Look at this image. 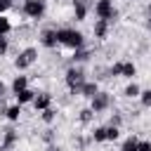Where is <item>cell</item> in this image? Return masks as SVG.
<instances>
[{
	"label": "cell",
	"mask_w": 151,
	"mask_h": 151,
	"mask_svg": "<svg viewBox=\"0 0 151 151\" xmlns=\"http://www.w3.org/2000/svg\"><path fill=\"white\" fill-rule=\"evenodd\" d=\"M57 40H59V45H64V47H68V50H73V52L85 47V35H83V31L71 28V26L57 28Z\"/></svg>",
	"instance_id": "1"
},
{
	"label": "cell",
	"mask_w": 151,
	"mask_h": 151,
	"mask_svg": "<svg viewBox=\"0 0 151 151\" xmlns=\"http://www.w3.org/2000/svg\"><path fill=\"white\" fill-rule=\"evenodd\" d=\"M85 80H87V78H85V71H83V66H76V64H71V66L66 68V73H64V83H66V87H68V92H71V94H78Z\"/></svg>",
	"instance_id": "2"
},
{
	"label": "cell",
	"mask_w": 151,
	"mask_h": 151,
	"mask_svg": "<svg viewBox=\"0 0 151 151\" xmlns=\"http://www.w3.org/2000/svg\"><path fill=\"white\" fill-rule=\"evenodd\" d=\"M92 9H94V17L97 19H106L109 24H113L118 19V9H116L113 0H97L92 5Z\"/></svg>",
	"instance_id": "3"
},
{
	"label": "cell",
	"mask_w": 151,
	"mask_h": 151,
	"mask_svg": "<svg viewBox=\"0 0 151 151\" xmlns=\"http://www.w3.org/2000/svg\"><path fill=\"white\" fill-rule=\"evenodd\" d=\"M21 12H24L28 19L40 21V19L45 17V12H47V0H24Z\"/></svg>",
	"instance_id": "4"
},
{
	"label": "cell",
	"mask_w": 151,
	"mask_h": 151,
	"mask_svg": "<svg viewBox=\"0 0 151 151\" xmlns=\"http://www.w3.org/2000/svg\"><path fill=\"white\" fill-rule=\"evenodd\" d=\"M111 106V94L106 92V90H99L92 99H90V111L97 116V113H104L106 109Z\"/></svg>",
	"instance_id": "5"
},
{
	"label": "cell",
	"mask_w": 151,
	"mask_h": 151,
	"mask_svg": "<svg viewBox=\"0 0 151 151\" xmlns=\"http://www.w3.org/2000/svg\"><path fill=\"white\" fill-rule=\"evenodd\" d=\"M38 42H40L45 50H54V47L59 45V40H57V28H42L40 35H38Z\"/></svg>",
	"instance_id": "6"
},
{
	"label": "cell",
	"mask_w": 151,
	"mask_h": 151,
	"mask_svg": "<svg viewBox=\"0 0 151 151\" xmlns=\"http://www.w3.org/2000/svg\"><path fill=\"white\" fill-rule=\"evenodd\" d=\"M52 106V92L42 90V92H35V99H33V109L35 111H45Z\"/></svg>",
	"instance_id": "7"
},
{
	"label": "cell",
	"mask_w": 151,
	"mask_h": 151,
	"mask_svg": "<svg viewBox=\"0 0 151 151\" xmlns=\"http://www.w3.org/2000/svg\"><path fill=\"white\" fill-rule=\"evenodd\" d=\"M109 28H111V24H109L106 19H94L92 33H94V38H97V40H106V35H109Z\"/></svg>",
	"instance_id": "8"
},
{
	"label": "cell",
	"mask_w": 151,
	"mask_h": 151,
	"mask_svg": "<svg viewBox=\"0 0 151 151\" xmlns=\"http://www.w3.org/2000/svg\"><path fill=\"white\" fill-rule=\"evenodd\" d=\"M17 130L14 127H7V130H2V142H0V146L5 149V151H9V149H14V144H17Z\"/></svg>",
	"instance_id": "9"
},
{
	"label": "cell",
	"mask_w": 151,
	"mask_h": 151,
	"mask_svg": "<svg viewBox=\"0 0 151 151\" xmlns=\"http://www.w3.org/2000/svg\"><path fill=\"white\" fill-rule=\"evenodd\" d=\"M33 99H35V90H33V87H26V90H21V92H17V94H14V101H17L19 106L33 104Z\"/></svg>",
	"instance_id": "10"
},
{
	"label": "cell",
	"mask_w": 151,
	"mask_h": 151,
	"mask_svg": "<svg viewBox=\"0 0 151 151\" xmlns=\"http://www.w3.org/2000/svg\"><path fill=\"white\" fill-rule=\"evenodd\" d=\"M87 9H90L87 0H73V19H76V21H85Z\"/></svg>",
	"instance_id": "11"
},
{
	"label": "cell",
	"mask_w": 151,
	"mask_h": 151,
	"mask_svg": "<svg viewBox=\"0 0 151 151\" xmlns=\"http://www.w3.org/2000/svg\"><path fill=\"white\" fill-rule=\"evenodd\" d=\"M26 87H31V85H28V76H24V73H17V76L12 78V85H9L12 94H17V92H21V90H26Z\"/></svg>",
	"instance_id": "12"
},
{
	"label": "cell",
	"mask_w": 151,
	"mask_h": 151,
	"mask_svg": "<svg viewBox=\"0 0 151 151\" xmlns=\"http://www.w3.org/2000/svg\"><path fill=\"white\" fill-rule=\"evenodd\" d=\"M97 92H99V83H97V80H85L78 94H80V97H85V99H92Z\"/></svg>",
	"instance_id": "13"
},
{
	"label": "cell",
	"mask_w": 151,
	"mask_h": 151,
	"mask_svg": "<svg viewBox=\"0 0 151 151\" xmlns=\"http://www.w3.org/2000/svg\"><path fill=\"white\" fill-rule=\"evenodd\" d=\"M21 109H24V106H19L17 101L9 104V106L5 109V118H7L9 123H19V118H21Z\"/></svg>",
	"instance_id": "14"
},
{
	"label": "cell",
	"mask_w": 151,
	"mask_h": 151,
	"mask_svg": "<svg viewBox=\"0 0 151 151\" xmlns=\"http://www.w3.org/2000/svg\"><path fill=\"white\" fill-rule=\"evenodd\" d=\"M134 76H137V66H134V61H120V78L132 80Z\"/></svg>",
	"instance_id": "15"
},
{
	"label": "cell",
	"mask_w": 151,
	"mask_h": 151,
	"mask_svg": "<svg viewBox=\"0 0 151 151\" xmlns=\"http://www.w3.org/2000/svg\"><path fill=\"white\" fill-rule=\"evenodd\" d=\"M90 57H92V52H90L87 47H83V50H76V52L71 54V61H73L76 66H80V64H85Z\"/></svg>",
	"instance_id": "16"
},
{
	"label": "cell",
	"mask_w": 151,
	"mask_h": 151,
	"mask_svg": "<svg viewBox=\"0 0 151 151\" xmlns=\"http://www.w3.org/2000/svg\"><path fill=\"white\" fill-rule=\"evenodd\" d=\"M139 92H142V87H139L134 80H130V83L125 85V90H123V94H125L127 99H139Z\"/></svg>",
	"instance_id": "17"
},
{
	"label": "cell",
	"mask_w": 151,
	"mask_h": 151,
	"mask_svg": "<svg viewBox=\"0 0 151 151\" xmlns=\"http://www.w3.org/2000/svg\"><path fill=\"white\" fill-rule=\"evenodd\" d=\"M92 142L94 144H104L106 142V125H97L92 130Z\"/></svg>",
	"instance_id": "18"
},
{
	"label": "cell",
	"mask_w": 151,
	"mask_h": 151,
	"mask_svg": "<svg viewBox=\"0 0 151 151\" xmlns=\"http://www.w3.org/2000/svg\"><path fill=\"white\" fill-rule=\"evenodd\" d=\"M137 146H139V139H137L134 134H130V137H125V139H123L120 151H137Z\"/></svg>",
	"instance_id": "19"
},
{
	"label": "cell",
	"mask_w": 151,
	"mask_h": 151,
	"mask_svg": "<svg viewBox=\"0 0 151 151\" xmlns=\"http://www.w3.org/2000/svg\"><path fill=\"white\" fill-rule=\"evenodd\" d=\"M14 68H17L19 73H24V71H28V68H31V64H28V59H26V57H24L21 52H19V54L14 57Z\"/></svg>",
	"instance_id": "20"
},
{
	"label": "cell",
	"mask_w": 151,
	"mask_h": 151,
	"mask_svg": "<svg viewBox=\"0 0 151 151\" xmlns=\"http://www.w3.org/2000/svg\"><path fill=\"white\" fill-rule=\"evenodd\" d=\"M9 33H12V21L7 14H2L0 17V35H9Z\"/></svg>",
	"instance_id": "21"
},
{
	"label": "cell",
	"mask_w": 151,
	"mask_h": 151,
	"mask_svg": "<svg viewBox=\"0 0 151 151\" xmlns=\"http://www.w3.org/2000/svg\"><path fill=\"white\" fill-rule=\"evenodd\" d=\"M40 118H42V123H47V125H52L54 123V118H57V111L50 106V109H45V111H40Z\"/></svg>",
	"instance_id": "22"
},
{
	"label": "cell",
	"mask_w": 151,
	"mask_h": 151,
	"mask_svg": "<svg viewBox=\"0 0 151 151\" xmlns=\"http://www.w3.org/2000/svg\"><path fill=\"white\" fill-rule=\"evenodd\" d=\"M139 104H142L144 109H151V87L139 92Z\"/></svg>",
	"instance_id": "23"
},
{
	"label": "cell",
	"mask_w": 151,
	"mask_h": 151,
	"mask_svg": "<svg viewBox=\"0 0 151 151\" xmlns=\"http://www.w3.org/2000/svg\"><path fill=\"white\" fill-rule=\"evenodd\" d=\"M120 137V127H113V125H106V142H116Z\"/></svg>",
	"instance_id": "24"
},
{
	"label": "cell",
	"mask_w": 151,
	"mask_h": 151,
	"mask_svg": "<svg viewBox=\"0 0 151 151\" xmlns=\"http://www.w3.org/2000/svg\"><path fill=\"white\" fill-rule=\"evenodd\" d=\"M92 118H94V113L90 111V106H87V109H83V111H78V120H80V123H90Z\"/></svg>",
	"instance_id": "25"
},
{
	"label": "cell",
	"mask_w": 151,
	"mask_h": 151,
	"mask_svg": "<svg viewBox=\"0 0 151 151\" xmlns=\"http://www.w3.org/2000/svg\"><path fill=\"white\" fill-rule=\"evenodd\" d=\"M9 50V38L7 35H0V57H5Z\"/></svg>",
	"instance_id": "26"
},
{
	"label": "cell",
	"mask_w": 151,
	"mask_h": 151,
	"mask_svg": "<svg viewBox=\"0 0 151 151\" xmlns=\"http://www.w3.org/2000/svg\"><path fill=\"white\" fill-rule=\"evenodd\" d=\"M12 7H14V0H0V17H2V14H7Z\"/></svg>",
	"instance_id": "27"
},
{
	"label": "cell",
	"mask_w": 151,
	"mask_h": 151,
	"mask_svg": "<svg viewBox=\"0 0 151 151\" xmlns=\"http://www.w3.org/2000/svg\"><path fill=\"white\" fill-rule=\"evenodd\" d=\"M109 76L111 78H120V61H116V64L109 66Z\"/></svg>",
	"instance_id": "28"
},
{
	"label": "cell",
	"mask_w": 151,
	"mask_h": 151,
	"mask_svg": "<svg viewBox=\"0 0 151 151\" xmlns=\"http://www.w3.org/2000/svg\"><path fill=\"white\" fill-rule=\"evenodd\" d=\"M120 123H123V118H120V113H116V116H111V120H109V125H113V127H120Z\"/></svg>",
	"instance_id": "29"
},
{
	"label": "cell",
	"mask_w": 151,
	"mask_h": 151,
	"mask_svg": "<svg viewBox=\"0 0 151 151\" xmlns=\"http://www.w3.org/2000/svg\"><path fill=\"white\" fill-rule=\"evenodd\" d=\"M137 151H151V142H149V139H144V142L139 139V146H137Z\"/></svg>",
	"instance_id": "30"
},
{
	"label": "cell",
	"mask_w": 151,
	"mask_h": 151,
	"mask_svg": "<svg viewBox=\"0 0 151 151\" xmlns=\"http://www.w3.org/2000/svg\"><path fill=\"white\" fill-rule=\"evenodd\" d=\"M146 28L151 31V5L146 7Z\"/></svg>",
	"instance_id": "31"
},
{
	"label": "cell",
	"mask_w": 151,
	"mask_h": 151,
	"mask_svg": "<svg viewBox=\"0 0 151 151\" xmlns=\"http://www.w3.org/2000/svg\"><path fill=\"white\" fill-rule=\"evenodd\" d=\"M5 94H7V85H5L2 80H0V101L5 99Z\"/></svg>",
	"instance_id": "32"
},
{
	"label": "cell",
	"mask_w": 151,
	"mask_h": 151,
	"mask_svg": "<svg viewBox=\"0 0 151 151\" xmlns=\"http://www.w3.org/2000/svg\"><path fill=\"white\" fill-rule=\"evenodd\" d=\"M45 151H59V149H57V146H47Z\"/></svg>",
	"instance_id": "33"
},
{
	"label": "cell",
	"mask_w": 151,
	"mask_h": 151,
	"mask_svg": "<svg viewBox=\"0 0 151 151\" xmlns=\"http://www.w3.org/2000/svg\"><path fill=\"white\" fill-rule=\"evenodd\" d=\"M0 151H5V149H2V146H0Z\"/></svg>",
	"instance_id": "34"
},
{
	"label": "cell",
	"mask_w": 151,
	"mask_h": 151,
	"mask_svg": "<svg viewBox=\"0 0 151 151\" xmlns=\"http://www.w3.org/2000/svg\"><path fill=\"white\" fill-rule=\"evenodd\" d=\"M14 2H19V0H14Z\"/></svg>",
	"instance_id": "35"
}]
</instances>
